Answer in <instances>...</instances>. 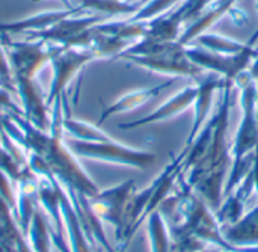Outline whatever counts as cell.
<instances>
[{"mask_svg":"<svg viewBox=\"0 0 258 252\" xmlns=\"http://www.w3.org/2000/svg\"><path fill=\"white\" fill-rule=\"evenodd\" d=\"M231 91L233 85H227L222 89V100L216 109L218 122L206 156L201 159L200 163L187 171V177L184 175L187 184L207 203V206L213 212H216L222 204L224 187L233 163V156L228 145Z\"/></svg>","mask_w":258,"mask_h":252,"instance_id":"obj_1","label":"cell"},{"mask_svg":"<svg viewBox=\"0 0 258 252\" xmlns=\"http://www.w3.org/2000/svg\"><path fill=\"white\" fill-rule=\"evenodd\" d=\"M234 85L240 91L242 118L231 150L233 163L224 187V197L228 195L251 171L254 162V150L258 145L257 82L251 77L249 71H243L236 79Z\"/></svg>","mask_w":258,"mask_h":252,"instance_id":"obj_2","label":"cell"},{"mask_svg":"<svg viewBox=\"0 0 258 252\" xmlns=\"http://www.w3.org/2000/svg\"><path fill=\"white\" fill-rule=\"evenodd\" d=\"M15 79H38V73L65 47L44 41H14L6 33H0Z\"/></svg>","mask_w":258,"mask_h":252,"instance_id":"obj_3","label":"cell"},{"mask_svg":"<svg viewBox=\"0 0 258 252\" xmlns=\"http://www.w3.org/2000/svg\"><path fill=\"white\" fill-rule=\"evenodd\" d=\"M68 147L76 156L122 166H132L138 169H147L156 162L154 153L136 150L124 144H119L113 139L106 142H85L71 139Z\"/></svg>","mask_w":258,"mask_h":252,"instance_id":"obj_4","label":"cell"},{"mask_svg":"<svg viewBox=\"0 0 258 252\" xmlns=\"http://www.w3.org/2000/svg\"><path fill=\"white\" fill-rule=\"evenodd\" d=\"M257 36L258 30L255 36H252V39L246 44V47L236 54H222V53L210 51L203 47H194V48L186 47V56L203 71H210L213 74H218L224 77V80L228 85H234L236 79L243 71H246V68L252 64L254 56L257 54V51L252 47Z\"/></svg>","mask_w":258,"mask_h":252,"instance_id":"obj_5","label":"cell"},{"mask_svg":"<svg viewBox=\"0 0 258 252\" xmlns=\"http://www.w3.org/2000/svg\"><path fill=\"white\" fill-rule=\"evenodd\" d=\"M94 59H97V56L91 48H77V47H65L51 59L50 65L53 68V79H51L50 91L45 97V103L50 110L54 100L62 97L65 88L76 77V74L82 71Z\"/></svg>","mask_w":258,"mask_h":252,"instance_id":"obj_6","label":"cell"},{"mask_svg":"<svg viewBox=\"0 0 258 252\" xmlns=\"http://www.w3.org/2000/svg\"><path fill=\"white\" fill-rule=\"evenodd\" d=\"M118 57L125 59L141 68L153 73L168 74L172 77L198 79L203 76V70L189 60L186 50L180 54H162V56H136V54H119Z\"/></svg>","mask_w":258,"mask_h":252,"instance_id":"obj_7","label":"cell"},{"mask_svg":"<svg viewBox=\"0 0 258 252\" xmlns=\"http://www.w3.org/2000/svg\"><path fill=\"white\" fill-rule=\"evenodd\" d=\"M133 192H135V180H127L115 187L98 192L95 197L89 198L92 210L97 213L100 219L107 221L116 228V236L121 230L125 204Z\"/></svg>","mask_w":258,"mask_h":252,"instance_id":"obj_8","label":"cell"},{"mask_svg":"<svg viewBox=\"0 0 258 252\" xmlns=\"http://www.w3.org/2000/svg\"><path fill=\"white\" fill-rule=\"evenodd\" d=\"M17 94L23 101V113L24 118L42 132H50L51 127V115L48 113V107L45 103V97L42 94V88L38 79H15Z\"/></svg>","mask_w":258,"mask_h":252,"instance_id":"obj_9","label":"cell"},{"mask_svg":"<svg viewBox=\"0 0 258 252\" xmlns=\"http://www.w3.org/2000/svg\"><path fill=\"white\" fill-rule=\"evenodd\" d=\"M197 80V97L195 101L192 104L194 107V121H192V127H190V133L186 139L184 148L186 150L194 139L197 138V135L200 133V130L204 127V124L207 122L212 104H213V98L216 91L224 89L228 83L224 80V77L218 76V74H210V76H200Z\"/></svg>","mask_w":258,"mask_h":252,"instance_id":"obj_10","label":"cell"},{"mask_svg":"<svg viewBox=\"0 0 258 252\" xmlns=\"http://www.w3.org/2000/svg\"><path fill=\"white\" fill-rule=\"evenodd\" d=\"M195 97H197V85L184 86L174 97H171L166 103L159 106L156 110H153L147 116H144L138 121L119 124V129L130 130V129H138V127H144L148 124H154V122H160V121H166L169 118H174V116L180 115L181 112L187 110L189 107H192Z\"/></svg>","mask_w":258,"mask_h":252,"instance_id":"obj_11","label":"cell"},{"mask_svg":"<svg viewBox=\"0 0 258 252\" xmlns=\"http://www.w3.org/2000/svg\"><path fill=\"white\" fill-rule=\"evenodd\" d=\"M252 192H254V178H252V172L249 171L242 178V181L228 195H225V201L215 212V216L221 228L236 224L243 216L245 204L248 203Z\"/></svg>","mask_w":258,"mask_h":252,"instance_id":"obj_12","label":"cell"},{"mask_svg":"<svg viewBox=\"0 0 258 252\" xmlns=\"http://www.w3.org/2000/svg\"><path fill=\"white\" fill-rule=\"evenodd\" d=\"M82 11L83 9L80 6H73V8L70 6L67 9L45 11V12L27 17L24 20H20V21L0 23V33L12 35V33H24V32H30V30H45V29L54 26L56 23H59L60 20L71 17V15H77Z\"/></svg>","mask_w":258,"mask_h":252,"instance_id":"obj_13","label":"cell"},{"mask_svg":"<svg viewBox=\"0 0 258 252\" xmlns=\"http://www.w3.org/2000/svg\"><path fill=\"white\" fill-rule=\"evenodd\" d=\"M172 85H174V79L168 80L163 85H156V86H151V88H141V89H135V91H130V92L121 95L116 101H113L110 106L103 109V112H101V115L98 118V124H103L107 118H110L113 115L125 113V112H130V110H135V109L141 107L148 100L157 97L160 92L171 88Z\"/></svg>","mask_w":258,"mask_h":252,"instance_id":"obj_14","label":"cell"},{"mask_svg":"<svg viewBox=\"0 0 258 252\" xmlns=\"http://www.w3.org/2000/svg\"><path fill=\"white\" fill-rule=\"evenodd\" d=\"M224 239L236 248L258 245V206L243 213V216L233 225L222 227Z\"/></svg>","mask_w":258,"mask_h":252,"instance_id":"obj_15","label":"cell"},{"mask_svg":"<svg viewBox=\"0 0 258 252\" xmlns=\"http://www.w3.org/2000/svg\"><path fill=\"white\" fill-rule=\"evenodd\" d=\"M237 0H215L194 23L189 24V27L180 35L178 42L184 47H187L197 36L207 32L209 27H212L221 17L228 14Z\"/></svg>","mask_w":258,"mask_h":252,"instance_id":"obj_16","label":"cell"},{"mask_svg":"<svg viewBox=\"0 0 258 252\" xmlns=\"http://www.w3.org/2000/svg\"><path fill=\"white\" fill-rule=\"evenodd\" d=\"M62 106H63V132L68 133L73 139L77 141H85V142H106L112 141L109 135H106L98 125L86 122V121H79L70 116L68 113V97L67 92L62 94Z\"/></svg>","mask_w":258,"mask_h":252,"instance_id":"obj_17","label":"cell"},{"mask_svg":"<svg viewBox=\"0 0 258 252\" xmlns=\"http://www.w3.org/2000/svg\"><path fill=\"white\" fill-rule=\"evenodd\" d=\"M95 29L104 35H110L124 41L136 42L142 39L147 35L148 24L147 23H133L128 20L124 21H106V23H98L95 24Z\"/></svg>","mask_w":258,"mask_h":252,"instance_id":"obj_18","label":"cell"},{"mask_svg":"<svg viewBox=\"0 0 258 252\" xmlns=\"http://www.w3.org/2000/svg\"><path fill=\"white\" fill-rule=\"evenodd\" d=\"M147 234L151 252H171L172 239L169 227L159 210H154L147 219Z\"/></svg>","mask_w":258,"mask_h":252,"instance_id":"obj_19","label":"cell"},{"mask_svg":"<svg viewBox=\"0 0 258 252\" xmlns=\"http://www.w3.org/2000/svg\"><path fill=\"white\" fill-rule=\"evenodd\" d=\"M60 209H62V213H63V218H65V224H67V230H68V234H70L73 252H91L89 242H86L85 231H83V228L80 225L77 213H76L74 207L70 204V200L63 195L62 191H60Z\"/></svg>","mask_w":258,"mask_h":252,"instance_id":"obj_20","label":"cell"},{"mask_svg":"<svg viewBox=\"0 0 258 252\" xmlns=\"http://www.w3.org/2000/svg\"><path fill=\"white\" fill-rule=\"evenodd\" d=\"M197 44H200V47L207 48L210 51H216V53H222V54H236L239 51H242L246 44L234 41L228 36L224 35H218V33H201L200 36H197L194 39Z\"/></svg>","mask_w":258,"mask_h":252,"instance_id":"obj_21","label":"cell"},{"mask_svg":"<svg viewBox=\"0 0 258 252\" xmlns=\"http://www.w3.org/2000/svg\"><path fill=\"white\" fill-rule=\"evenodd\" d=\"M83 11L92 9L97 12H103L107 15H122V14H135L141 5L130 3L128 0H76Z\"/></svg>","mask_w":258,"mask_h":252,"instance_id":"obj_22","label":"cell"},{"mask_svg":"<svg viewBox=\"0 0 258 252\" xmlns=\"http://www.w3.org/2000/svg\"><path fill=\"white\" fill-rule=\"evenodd\" d=\"M178 2H183V0H148L127 20L133 21V23H138V21L148 23L166 12H169L171 8H174Z\"/></svg>","mask_w":258,"mask_h":252,"instance_id":"obj_23","label":"cell"},{"mask_svg":"<svg viewBox=\"0 0 258 252\" xmlns=\"http://www.w3.org/2000/svg\"><path fill=\"white\" fill-rule=\"evenodd\" d=\"M30 236H32V245L36 252H48V231L47 224L39 212H33L32 221H30Z\"/></svg>","mask_w":258,"mask_h":252,"instance_id":"obj_24","label":"cell"},{"mask_svg":"<svg viewBox=\"0 0 258 252\" xmlns=\"http://www.w3.org/2000/svg\"><path fill=\"white\" fill-rule=\"evenodd\" d=\"M0 83H2L3 88H6L11 92L17 94V88H15L14 76H12V71H11L9 59H8L5 47H2V45H0Z\"/></svg>","mask_w":258,"mask_h":252,"instance_id":"obj_25","label":"cell"},{"mask_svg":"<svg viewBox=\"0 0 258 252\" xmlns=\"http://www.w3.org/2000/svg\"><path fill=\"white\" fill-rule=\"evenodd\" d=\"M0 198L9 207H15V198L12 195V189H11V184H9L8 174L5 171H2V169H0Z\"/></svg>","mask_w":258,"mask_h":252,"instance_id":"obj_26","label":"cell"},{"mask_svg":"<svg viewBox=\"0 0 258 252\" xmlns=\"http://www.w3.org/2000/svg\"><path fill=\"white\" fill-rule=\"evenodd\" d=\"M251 172H252V178H254V191L257 192L258 197V145L254 150V162H252Z\"/></svg>","mask_w":258,"mask_h":252,"instance_id":"obj_27","label":"cell"},{"mask_svg":"<svg viewBox=\"0 0 258 252\" xmlns=\"http://www.w3.org/2000/svg\"><path fill=\"white\" fill-rule=\"evenodd\" d=\"M249 74H251V77L257 82L258 80V54L257 57H255V60L251 64V68H249Z\"/></svg>","mask_w":258,"mask_h":252,"instance_id":"obj_28","label":"cell"},{"mask_svg":"<svg viewBox=\"0 0 258 252\" xmlns=\"http://www.w3.org/2000/svg\"><path fill=\"white\" fill-rule=\"evenodd\" d=\"M203 252H227V251H203Z\"/></svg>","mask_w":258,"mask_h":252,"instance_id":"obj_29","label":"cell"},{"mask_svg":"<svg viewBox=\"0 0 258 252\" xmlns=\"http://www.w3.org/2000/svg\"><path fill=\"white\" fill-rule=\"evenodd\" d=\"M257 9H258V0H257Z\"/></svg>","mask_w":258,"mask_h":252,"instance_id":"obj_30","label":"cell"},{"mask_svg":"<svg viewBox=\"0 0 258 252\" xmlns=\"http://www.w3.org/2000/svg\"><path fill=\"white\" fill-rule=\"evenodd\" d=\"M0 86H2V83H0Z\"/></svg>","mask_w":258,"mask_h":252,"instance_id":"obj_31","label":"cell"}]
</instances>
